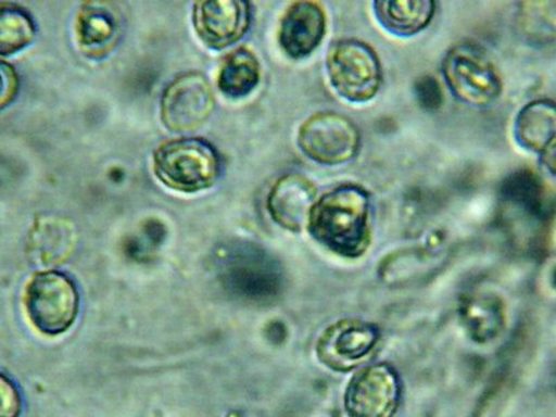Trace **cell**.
Here are the masks:
<instances>
[{
  "instance_id": "6da1fadb",
  "label": "cell",
  "mask_w": 556,
  "mask_h": 417,
  "mask_svg": "<svg viewBox=\"0 0 556 417\" xmlns=\"http://www.w3.org/2000/svg\"><path fill=\"white\" fill-rule=\"evenodd\" d=\"M370 206L365 188L342 184L312 206L307 231L326 250L346 260H357L370 245Z\"/></svg>"
},
{
  "instance_id": "4fadbf2b",
  "label": "cell",
  "mask_w": 556,
  "mask_h": 417,
  "mask_svg": "<svg viewBox=\"0 0 556 417\" xmlns=\"http://www.w3.org/2000/svg\"><path fill=\"white\" fill-rule=\"evenodd\" d=\"M78 231L70 218L42 215L28 230L26 250L35 265L58 266L76 252Z\"/></svg>"
},
{
  "instance_id": "9c48e42d",
  "label": "cell",
  "mask_w": 556,
  "mask_h": 417,
  "mask_svg": "<svg viewBox=\"0 0 556 417\" xmlns=\"http://www.w3.org/2000/svg\"><path fill=\"white\" fill-rule=\"evenodd\" d=\"M379 340L380 331L371 323L340 320L323 332L317 342V356L331 370H352L374 354Z\"/></svg>"
},
{
  "instance_id": "2e32d148",
  "label": "cell",
  "mask_w": 556,
  "mask_h": 417,
  "mask_svg": "<svg viewBox=\"0 0 556 417\" xmlns=\"http://www.w3.org/2000/svg\"><path fill=\"white\" fill-rule=\"evenodd\" d=\"M281 271L266 257H250L230 273V287L252 301H269L280 294Z\"/></svg>"
},
{
  "instance_id": "8fae6325",
  "label": "cell",
  "mask_w": 556,
  "mask_h": 417,
  "mask_svg": "<svg viewBox=\"0 0 556 417\" xmlns=\"http://www.w3.org/2000/svg\"><path fill=\"white\" fill-rule=\"evenodd\" d=\"M327 31L325 9L317 2L300 0L291 3L278 26V43L282 51L300 61L320 47Z\"/></svg>"
},
{
  "instance_id": "ffe728a7",
  "label": "cell",
  "mask_w": 556,
  "mask_h": 417,
  "mask_svg": "<svg viewBox=\"0 0 556 417\" xmlns=\"http://www.w3.org/2000/svg\"><path fill=\"white\" fill-rule=\"evenodd\" d=\"M37 35L31 14L18 4L0 2V56L24 51Z\"/></svg>"
},
{
  "instance_id": "277c9868",
  "label": "cell",
  "mask_w": 556,
  "mask_h": 417,
  "mask_svg": "<svg viewBox=\"0 0 556 417\" xmlns=\"http://www.w3.org/2000/svg\"><path fill=\"white\" fill-rule=\"evenodd\" d=\"M332 88L351 102H367L382 84L380 59L369 43L348 38L332 42L326 56Z\"/></svg>"
},
{
  "instance_id": "3957f363",
  "label": "cell",
  "mask_w": 556,
  "mask_h": 417,
  "mask_svg": "<svg viewBox=\"0 0 556 417\" xmlns=\"http://www.w3.org/2000/svg\"><path fill=\"white\" fill-rule=\"evenodd\" d=\"M24 305L38 331L56 337L72 329L79 312L76 282L62 271L37 273L27 282Z\"/></svg>"
},
{
  "instance_id": "5bb4252c",
  "label": "cell",
  "mask_w": 556,
  "mask_h": 417,
  "mask_svg": "<svg viewBox=\"0 0 556 417\" xmlns=\"http://www.w3.org/2000/svg\"><path fill=\"white\" fill-rule=\"evenodd\" d=\"M74 33L79 49L89 58L106 56L122 33V18L116 9L108 3L87 2L78 9Z\"/></svg>"
},
{
  "instance_id": "e0dca14e",
  "label": "cell",
  "mask_w": 556,
  "mask_h": 417,
  "mask_svg": "<svg viewBox=\"0 0 556 417\" xmlns=\"http://www.w3.org/2000/svg\"><path fill=\"white\" fill-rule=\"evenodd\" d=\"M375 12L381 26L400 37H410L429 27L435 13L433 0H380Z\"/></svg>"
},
{
  "instance_id": "d4e9b609",
  "label": "cell",
  "mask_w": 556,
  "mask_h": 417,
  "mask_svg": "<svg viewBox=\"0 0 556 417\" xmlns=\"http://www.w3.org/2000/svg\"><path fill=\"white\" fill-rule=\"evenodd\" d=\"M18 88L20 79L16 68L12 64L0 61V111L16 99Z\"/></svg>"
},
{
  "instance_id": "44dd1931",
  "label": "cell",
  "mask_w": 556,
  "mask_h": 417,
  "mask_svg": "<svg viewBox=\"0 0 556 417\" xmlns=\"http://www.w3.org/2000/svg\"><path fill=\"white\" fill-rule=\"evenodd\" d=\"M501 195L515 206L525 208L531 215L544 212L547 195L541 178L528 168L510 174L501 186Z\"/></svg>"
},
{
  "instance_id": "cb8c5ba5",
  "label": "cell",
  "mask_w": 556,
  "mask_h": 417,
  "mask_svg": "<svg viewBox=\"0 0 556 417\" xmlns=\"http://www.w3.org/2000/svg\"><path fill=\"white\" fill-rule=\"evenodd\" d=\"M23 412L22 394L7 375L0 374V417H20Z\"/></svg>"
},
{
  "instance_id": "9a60e30c",
  "label": "cell",
  "mask_w": 556,
  "mask_h": 417,
  "mask_svg": "<svg viewBox=\"0 0 556 417\" xmlns=\"http://www.w3.org/2000/svg\"><path fill=\"white\" fill-rule=\"evenodd\" d=\"M556 111L548 99L530 102L521 109L515 123V137L521 148L541 156L555 151Z\"/></svg>"
},
{
  "instance_id": "8992f818",
  "label": "cell",
  "mask_w": 556,
  "mask_h": 417,
  "mask_svg": "<svg viewBox=\"0 0 556 417\" xmlns=\"http://www.w3.org/2000/svg\"><path fill=\"white\" fill-rule=\"evenodd\" d=\"M298 146L307 157L320 165H344L359 152L361 132L344 114L319 112L301 124Z\"/></svg>"
},
{
  "instance_id": "5b68a950",
  "label": "cell",
  "mask_w": 556,
  "mask_h": 417,
  "mask_svg": "<svg viewBox=\"0 0 556 417\" xmlns=\"http://www.w3.org/2000/svg\"><path fill=\"white\" fill-rule=\"evenodd\" d=\"M446 84L459 101L473 108L491 106L503 92V79L483 48L459 43L443 62Z\"/></svg>"
},
{
  "instance_id": "7a4b0ae2",
  "label": "cell",
  "mask_w": 556,
  "mask_h": 417,
  "mask_svg": "<svg viewBox=\"0 0 556 417\" xmlns=\"http://www.w3.org/2000/svg\"><path fill=\"white\" fill-rule=\"evenodd\" d=\"M222 162L216 148L202 138L168 139L153 152V172L170 190L195 193L215 186Z\"/></svg>"
},
{
  "instance_id": "7c38bea8",
  "label": "cell",
  "mask_w": 556,
  "mask_h": 417,
  "mask_svg": "<svg viewBox=\"0 0 556 417\" xmlns=\"http://www.w3.org/2000/svg\"><path fill=\"white\" fill-rule=\"evenodd\" d=\"M316 202V187L302 174L290 173L278 178L267 197V211L285 230L301 232Z\"/></svg>"
},
{
  "instance_id": "30bf717a",
  "label": "cell",
  "mask_w": 556,
  "mask_h": 417,
  "mask_svg": "<svg viewBox=\"0 0 556 417\" xmlns=\"http://www.w3.org/2000/svg\"><path fill=\"white\" fill-rule=\"evenodd\" d=\"M193 27L206 47L222 51L240 41L251 26L245 0H203L193 7Z\"/></svg>"
},
{
  "instance_id": "7402d4cb",
  "label": "cell",
  "mask_w": 556,
  "mask_h": 417,
  "mask_svg": "<svg viewBox=\"0 0 556 417\" xmlns=\"http://www.w3.org/2000/svg\"><path fill=\"white\" fill-rule=\"evenodd\" d=\"M519 22L526 37L535 42H553L555 38V3H521Z\"/></svg>"
},
{
  "instance_id": "603a6c76",
  "label": "cell",
  "mask_w": 556,
  "mask_h": 417,
  "mask_svg": "<svg viewBox=\"0 0 556 417\" xmlns=\"http://www.w3.org/2000/svg\"><path fill=\"white\" fill-rule=\"evenodd\" d=\"M415 96L420 106L426 111H439L444 103V92L441 88L439 79L433 76L420 77L415 83Z\"/></svg>"
},
{
  "instance_id": "52a82bcc",
  "label": "cell",
  "mask_w": 556,
  "mask_h": 417,
  "mask_svg": "<svg viewBox=\"0 0 556 417\" xmlns=\"http://www.w3.org/2000/svg\"><path fill=\"white\" fill-rule=\"evenodd\" d=\"M213 111L215 93L201 72L180 74L163 92L161 116L168 131H195L208 121Z\"/></svg>"
},
{
  "instance_id": "d6986e66",
  "label": "cell",
  "mask_w": 556,
  "mask_h": 417,
  "mask_svg": "<svg viewBox=\"0 0 556 417\" xmlns=\"http://www.w3.org/2000/svg\"><path fill=\"white\" fill-rule=\"evenodd\" d=\"M462 320L471 339L485 342L495 339L503 330L505 311L498 296L483 294L470 296L462 305Z\"/></svg>"
},
{
  "instance_id": "ba28073f",
  "label": "cell",
  "mask_w": 556,
  "mask_h": 417,
  "mask_svg": "<svg viewBox=\"0 0 556 417\" xmlns=\"http://www.w3.org/2000/svg\"><path fill=\"white\" fill-rule=\"evenodd\" d=\"M399 374L389 364H375L357 371L345 391L348 417H394L401 404Z\"/></svg>"
},
{
  "instance_id": "ac0fdd59",
  "label": "cell",
  "mask_w": 556,
  "mask_h": 417,
  "mask_svg": "<svg viewBox=\"0 0 556 417\" xmlns=\"http://www.w3.org/2000/svg\"><path fill=\"white\" fill-rule=\"evenodd\" d=\"M261 81V63L248 48L226 54L218 66L217 87L223 96L241 99L250 96Z\"/></svg>"
}]
</instances>
